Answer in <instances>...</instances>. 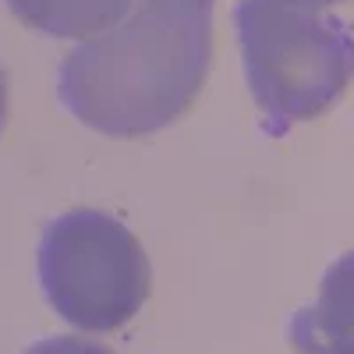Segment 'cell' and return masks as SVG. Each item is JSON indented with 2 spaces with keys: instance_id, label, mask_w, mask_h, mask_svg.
I'll return each mask as SVG.
<instances>
[{
  "instance_id": "6da1fadb",
  "label": "cell",
  "mask_w": 354,
  "mask_h": 354,
  "mask_svg": "<svg viewBox=\"0 0 354 354\" xmlns=\"http://www.w3.org/2000/svg\"><path fill=\"white\" fill-rule=\"evenodd\" d=\"M213 61V0H138L106 32L68 50L57 96L85 128L113 138L177 121Z\"/></svg>"
},
{
  "instance_id": "7a4b0ae2",
  "label": "cell",
  "mask_w": 354,
  "mask_h": 354,
  "mask_svg": "<svg viewBox=\"0 0 354 354\" xmlns=\"http://www.w3.org/2000/svg\"><path fill=\"white\" fill-rule=\"evenodd\" d=\"M234 25L252 100L273 131L319 117L354 78V32L337 15L290 0H241Z\"/></svg>"
},
{
  "instance_id": "3957f363",
  "label": "cell",
  "mask_w": 354,
  "mask_h": 354,
  "mask_svg": "<svg viewBox=\"0 0 354 354\" xmlns=\"http://www.w3.org/2000/svg\"><path fill=\"white\" fill-rule=\"evenodd\" d=\"M39 283L50 308L85 333H110L149 298V259L110 213L71 209L39 238Z\"/></svg>"
},
{
  "instance_id": "277c9868",
  "label": "cell",
  "mask_w": 354,
  "mask_h": 354,
  "mask_svg": "<svg viewBox=\"0 0 354 354\" xmlns=\"http://www.w3.org/2000/svg\"><path fill=\"white\" fill-rule=\"evenodd\" d=\"M290 347L298 354H354V252L326 270L312 305L290 315Z\"/></svg>"
},
{
  "instance_id": "5b68a950",
  "label": "cell",
  "mask_w": 354,
  "mask_h": 354,
  "mask_svg": "<svg viewBox=\"0 0 354 354\" xmlns=\"http://www.w3.org/2000/svg\"><path fill=\"white\" fill-rule=\"evenodd\" d=\"M25 25L57 39H93L121 25L138 0H4Z\"/></svg>"
},
{
  "instance_id": "8992f818",
  "label": "cell",
  "mask_w": 354,
  "mask_h": 354,
  "mask_svg": "<svg viewBox=\"0 0 354 354\" xmlns=\"http://www.w3.org/2000/svg\"><path fill=\"white\" fill-rule=\"evenodd\" d=\"M21 354H113V351L85 337H46V340L28 344Z\"/></svg>"
},
{
  "instance_id": "52a82bcc",
  "label": "cell",
  "mask_w": 354,
  "mask_h": 354,
  "mask_svg": "<svg viewBox=\"0 0 354 354\" xmlns=\"http://www.w3.org/2000/svg\"><path fill=\"white\" fill-rule=\"evenodd\" d=\"M4 121H8V82L4 71H0V131H4Z\"/></svg>"
},
{
  "instance_id": "ba28073f",
  "label": "cell",
  "mask_w": 354,
  "mask_h": 354,
  "mask_svg": "<svg viewBox=\"0 0 354 354\" xmlns=\"http://www.w3.org/2000/svg\"><path fill=\"white\" fill-rule=\"evenodd\" d=\"M290 4H305V8H326V4H340V0H290Z\"/></svg>"
}]
</instances>
